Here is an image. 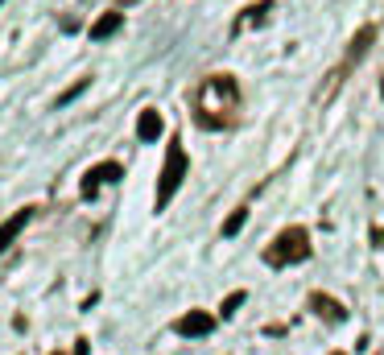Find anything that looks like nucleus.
Returning a JSON list of instances; mask_svg holds the SVG:
<instances>
[{
  "instance_id": "nucleus-12",
  "label": "nucleus",
  "mask_w": 384,
  "mask_h": 355,
  "mask_svg": "<svg viewBox=\"0 0 384 355\" xmlns=\"http://www.w3.org/2000/svg\"><path fill=\"white\" fill-rule=\"evenodd\" d=\"M240 306H244V289H240V293H227V302H223V314L232 318V314H236Z\"/></svg>"
},
{
  "instance_id": "nucleus-7",
  "label": "nucleus",
  "mask_w": 384,
  "mask_h": 355,
  "mask_svg": "<svg viewBox=\"0 0 384 355\" xmlns=\"http://www.w3.org/2000/svg\"><path fill=\"white\" fill-rule=\"evenodd\" d=\"M120 25H124V13H103V17L91 25V42H108Z\"/></svg>"
},
{
  "instance_id": "nucleus-11",
  "label": "nucleus",
  "mask_w": 384,
  "mask_h": 355,
  "mask_svg": "<svg viewBox=\"0 0 384 355\" xmlns=\"http://www.w3.org/2000/svg\"><path fill=\"white\" fill-rule=\"evenodd\" d=\"M83 91H87V79H79V83H74L71 91H62V95H58V108H67V103H71L74 95H83Z\"/></svg>"
},
{
  "instance_id": "nucleus-13",
  "label": "nucleus",
  "mask_w": 384,
  "mask_h": 355,
  "mask_svg": "<svg viewBox=\"0 0 384 355\" xmlns=\"http://www.w3.org/2000/svg\"><path fill=\"white\" fill-rule=\"evenodd\" d=\"M91 351V347H87V339H79V343H74V355H87Z\"/></svg>"
},
{
  "instance_id": "nucleus-5",
  "label": "nucleus",
  "mask_w": 384,
  "mask_h": 355,
  "mask_svg": "<svg viewBox=\"0 0 384 355\" xmlns=\"http://www.w3.org/2000/svg\"><path fill=\"white\" fill-rule=\"evenodd\" d=\"M29 219H33V207H21V211H13L4 223H0V252H9V244L25 232V223H29Z\"/></svg>"
},
{
  "instance_id": "nucleus-14",
  "label": "nucleus",
  "mask_w": 384,
  "mask_h": 355,
  "mask_svg": "<svg viewBox=\"0 0 384 355\" xmlns=\"http://www.w3.org/2000/svg\"><path fill=\"white\" fill-rule=\"evenodd\" d=\"M372 240H376V248H384V227H376V232H372Z\"/></svg>"
},
{
  "instance_id": "nucleus-16",
  "label": "nucleus",
  "mask_w": 384,
  "mask_h": 355,
  "mask_svg": "<svg viewBox=\"0 0 384 355\" xmlns=\"http://www.w3.org/2000/svg\"><path fill=\"white\" fill-rule=\"evenodd\" d=\"M380 95H384V83H380Z\"/></svg>"
},
{
  "instance_id": "nucleus-3",
  "label": "nucleus",
  "mask_w": 384,
  "mask_h": 355,
  "mask_svg": "<svg viewBox=\"0 0 384 355\" xmlns=\"http://www.w3.org/2000/svg\"><path fill=\"white\" fill-rule=\"evenodd\" d=\"M120 178H124L120 162H99V166H91L87 174H83V186L79 190H83V198H96L103 182H120Z\"/></svg>"
},
{
  "instance_id": "nucleus-8",
  "label": "nucleus",
  "mask_w": 384,
  "mask_h": 355,
  "mask_svg": "<svg viewBox=\"0 0 384 355\" xmlns=\"http://www.w3.org/2000/svg\"><path fill=\"white\" fill-rule=\"evenodd\" d=\"M314 306L322 310V318H327V322H343V318H347V310L339 306V302H331V298H322V293L314 298Z\"/></svg>"
},
{
  "instance_id": "nucleus-10",
  "label": "nucleus",
  "mask_w": 384,
  "mask_h": 355,
  "mask_svg": "<svg viewBox=\"0 0 384 355\" xmlns=\"http://www.w3.org/2000/svg\"><path fill=\"white\" fill-rule=\"evenodd\" d=\"M372 38H376V29H360V38L351 42V58H360V54H363V46H368Z\"/></svg>"
},
{
  "instance_id": "nucleus-15",
  "label": "nucleus",
  "mask_w": 384,
  "mask_h": 355,
  "mask_svg": "<svg viewBox=\"0 0 384 355\" xmlns=\"http://www.w3.org/2000/svg\"><path fill=\"white\" fill-rule=\"evenodd\" d=\"M50 355H62V351H50Z\"/></svg>"
},
{
  "instance_id": "nucleus-6",
  "label": "nucleus",
  "mask_w": 384,
  "mask_h": 355,
  "mask_svg": "<svg viewBox=\"0 0 384 355\" xmlns=\"http://www.w3.org/2000/svg\"><path fill=\"white\" fill-rule=\"evenodd\" d=\"M166 133V120H162V112L157 108H145L141 116H137V137L141 141H157Z\"/></svg>"
},
{
  "instance_id": "nucleus-17",
  "label": "nucleus",
  "mask_w": 384,
  "mask_h": 355,
  "mask_svg": "<svg viewBox=\"0 0 384 355\" xmlns=\"http://www.w3.org/2000/svg\"><path fill=\"white\" fill-rule=\"evenodd\" d=\"M0 4H4V0H0Z\"/></svg>"
},
{
  "instance_id": "nucleus-1",
  "label": "nucleus",
  "mask_w": 384,
  "mask_h": 355,
  "mask_svg": "<svg viewBox=\"0 0 384 355\" xmlns=\"http://www.w3.org/2000/svg\"><path fill=\"white\" fill-rule=\"evenodd\" d=\"M310 257V236L302 227H289L277 236L273 248H264V261L269 264H293V261H306Z\"/></svg>"
},
{
  "instance_id": "nucleus-4",
  "label": "nucleus",
  "mask_w": 384,
  "mask_h": 355,
  "mask_svg": "<svg viewBox=\"0 0 384 355\" xmlns=\"http://www.w3.org/2000/svg\"><path fill=\"white\" fill-rule=\"evenodd\" d=\"M174 331L182 334V339H198V334L215 331V318H211L207 310H191V314H182V318L174 322Z\"/></svg>"
},
{
  "instance_id": "nucleus-9",
  "label": "nucleus",
  "mask_w": 384,
  "mask_h": 355,
  "mask_svg": "<svg viewBox=\"0 0 384 355\" xmlns=\"http://www.w3.org/2000/svg\"><path fill=\"white\" fill-rule=\"evenodd\" d=\"M244 223H248V211H244V207H240V211H232V215H227V219H223V236L232 240V236H236V232H240V227H244Z\"/></svg>"
},
{
  "instance_id": "nucleus-2",
  "label": "nucleus",
  "mask_w": 384,
  "mask_h": 355,
  "mask_svg": "<svg viewBox=\"0 0 384 355\" xmlns=\"http://www.w3.org/2000/svg\"><path fill=\"white\" fill-rule=\"evenodd\" d=\"M182 178H186V153H182V145L174 141L166 153V169H162V182H157V207H166L169 198H174V190L182 186Z\"/></svg>"
}]
</instances>
